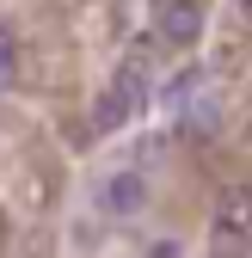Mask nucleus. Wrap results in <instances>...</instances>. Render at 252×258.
Wrapping results in <instances>:
<instances>
[{"label": "nucleus", "mask_w": 252, "mask_h": 258, "mask_svg": "<svg viewBox=\"0 0 252 258\" xmlns=\"http://www.w3.org/2000/svg\"><path fill=\"white\" fill-rule=\"evenodd\" d=\"M136 86H142V74H136V68H123L117 86L99 92V105H92V136H117V129L136 117Z\"/></svg>", "instance_id": "obj_1"}, {"label": "nucleus", "mask_w": 252, "mask_h": 258, "mask_svg": "<svg viewBox=\"0 0 252 258\" xmlns=\"http://www.w3.org/2000/svg\"><path fill=\"white\" fill-rule=\"evenodd\" d=\"M105 203H111L117 215H136V209L148 203V184H142V172H111V178H105Z\"/></svg>", "instance_id": "obj_3"}, {"label": "nucleus", "mask_w": 252, "mask_h": 258, "mask_svg": "<svg viewBox=\"0 0 252 258\" xmlns=\"http://www.w3.org/2000/svg\"><path fill=\"white\" fill-rule=\"evenodd\" d=\"M240 7H252V0H240Z\"/></svg>", "instance_id": "obj_7"}, {"label": "nucleus", "mask_w": 252, "mask_h": 258, "mask_svg": "<svg viewBox=\"0 0 252 258\" xmlns=\"http://www.w3.org/2000/svg\"><path fill=\"white\" fill-rule=\"evenodd\" d=\"M160 37H166L172 49H191V43L203 37V7H197V0H172V7L160 13Z\"/></svg>", "instance_id": "obj_2"}, {"label": "nucleus", "mask_w": 252, "mask_h": 258, "mask_svg": "<svg viewBox=\"0 0 252 258\" xmlns=\"http://www.w3.org/2000/svg\"><path fill=\"white\" fill-rule=\"evenodd\" d=\"M148 258H178V246H172V240H154V246H148Z\"/></svg>", "instance_id": "obj_6"}, {"label": "nucleus", "mask_w": 252, "mask_h": 258, "mask_svg": "<svg viewBox=\"0 0 252 258\" xmlns=\"http://www.w3.org/2000/svg\"><path fill=\"white\" fill-rule=\"evenodd\" d=\"M215 228H222L228 240H240V234L252 228V190H228V203H222V215H215Z\"/></svg>", "instance_id": "obj_4"}, {"label": "nucleus", "mask_w": 252, "mask_h": 258, "mask_svg": "<svg viewBox=\"0 0 252 258\" xmlns=\"http://www.w3.org/2000/svg\"><path fill=\"white\" fill-rule=\"evenodd\" d=\"M13 68H19V37L0 31V80H13Z\"/></svg>", "instance_id": "obj_5"}]
</instances>
